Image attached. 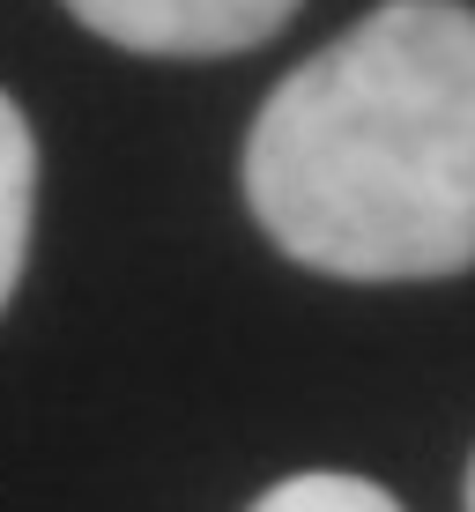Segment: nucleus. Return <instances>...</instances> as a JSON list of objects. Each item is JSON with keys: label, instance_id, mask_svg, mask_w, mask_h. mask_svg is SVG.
<instances>
[{"label": "nucleus", "instance_id": "nucleus-1", "mask_svg": "<svg viewBox=\"0 0 475 512\" xmlns=\"http://www.w3.org/2000/svg\"><path fill=\"white\" fill-rule=\"evenodd\" d=\"M245 208L297 268L438 282L475 268V8L386 0L268 90Z\"/></svg>", "mask_w": 475, "mask_h": 512}, {"label": "nucleus", "instance_id": "nucleus-2", "mask_svg": "<svg viewBox=\"0 0 475 512\" xmlns=\"http://www.w3.org/2000/svg\"><path fill=\"white\" fill-rule=\"evenodd\" d=\"M82 30L149 60H231L268 45L297 0H60Z\"/></svg>", "mask_w": 475, "mask_h": 512}, {"label": "nucleus", "instance_id": "nucleus-3", "mask_svg": "<svg viewBox=\"0 0 475 512\" xmlns=\"http://www.w3.org/2000/svg\"><path fill=\"white\" fill-rule=\"evenodd\" d=\"M30 223H38V134H30L23 104L0 90V312L23 282Z\"/></svg>", "mask_w": 475, "mask_h": 512}, {"label": "nucleus", "instance_id": "nucleus-4", "mask_svg": "<svg viewBox=\"0 0 475 512\" xmlns=\"http://www.w3.org/2000/svg\"><path fill=\"white\" fill-rule=\"evenodd\" d=\"M245 512H401V498L372 475H342V468H305L268 483Z\"/></svg>", "mask_w": 475, "mask_h": 512}, {"label": "nucleus", "instance_id": "nucleus-5", "mask_svg": "<svg viewBox=\"0 0 475 512\" xmlns=\"http://www.w3.org/2000/svg\"><path fill=\"white\" fill-rule=\"evenodd\" d=\"M468 512H475V461H468Z\"/></svg>", "mask_w": 475, "mask_h": 512}]
</instances>
